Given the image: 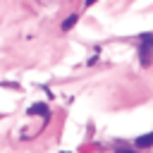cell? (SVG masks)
Segmentation results:
<instances>
[{"mask_svg":"<svg viewBox=\"0 0 153 153\" xmlns=\"http://www.w3.org/2000/svg\"><path fill=\"white\" fill-rule=\"evenodd\" d=\"M139 62H141V67H151V62H153V33L139 36Z\"/></svg>","mask_w":153,"mask_h":153,"instance_id":"cell-1","label":"cell"},{"mask_svg":"<svg viewBox=\"0 0 153 153\" xmlns=\"http://www.w3.org/2000/svg\"><path fill=\"white\" fill-rule=\"evenodd\" d=\"M134 143H136V148H151V146H153V131H148V134L139 136Z\"/></svg>","mask_w":153,"mask_h":153,"instance_id":"cell-2","label":"cell"},{"mask_svg":"<svg viewBox=\"0 0 153 153\" xmlns=\"http://www.w3.org/2000/svg\"><path fill=\"white\" fill-rule=\"evenodd\" d=\"M29 115H43V117H48V105H45V103L31 105V108H29Z\"/></svg>","mask_w":153,"mask_h":153,"instance_id":"cell-3","label":"cell"},{"mask_svg":"<svg viewBox=\"0 0 153 153\" xmlns=\"http://www.w3.org/2000/svg\"><path fill=\"white\" fill-rule=\"evenodd\" d=\"M76 22H79V14H76V12H74V14H69V17L62 22V31H69V29H72Z\"/></svg>","mask_w":153,"mask_h":153,"instance_id":"cell-4","label":"cell"},{"mask_svg":"<svg viewBox=\"0 0 153 153\" xmlns=\"http://www.w3.org/2000/svg\"><path fill=\"white\" fill-rule=\"evenodd\" d=\"M93 2H96V0H84V5H86V7H91Z\"/></svg>","mask_w":153,"mask_h":153,"instance_id":"cell-5","label":"cell"},{"mask_svg":"<svg viewBox=\"0 0 153 153\" xmlns=\"http://www.w3.org/2000/svg\"><path fill=\"white\" fill-rule=\"evenodd\" d=\"M115 153H134V151H124V148H117Z\"/></svg>","mask_w":153,"mask_h":153,"instance_id":"cell-6","label":"cell"}]
</instances>
